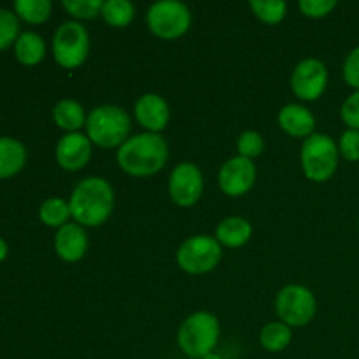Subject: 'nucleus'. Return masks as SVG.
<instances>
[{
    "label": "nucleus",
    "mask_w": 359,
    "mask_h": 359,
    "mask_svg": "<svg viewBox=\"0 0 359 359\" xmlns=\"http://www.w3.org/2000/svg\"><path fill=\"white\" fill-rule=\"evenodd\" d=\"M70 216L83 228L104 224L114 209V191L104 177H86L74 188L69 200Z\"/></svg>",
    "instance_id": "obj_1"
},
{
    "label": "nucleus",
    "mask_w": 359,
    "mask_h": 359,
    "mask_svg": "<svg viewBox=\"0 0 359 359\" xmlns=\"http://www.w3.org/2000/svg\"><path fill=\"white\" fill-rule=\"evenodd\" d=\"M118 165L133 177H149L167 165L168 146L160 133L133 135L118 149Z\"/></svg>",
    "instance_id": "obj_2"
},
{
    "label": "nucleus",
    "mask_w": 359,
    "mask_h": 359,
    "mask_svg": "<svg viewBox=\"0 0 359 359\" xmlns=\"http://www.w3.org/2000/svg\"><path fill=\"white\" fill-rule=\"evenodd\" d=\"M132 119L118 105H100L88 114L86 135L91 144L111 149L121 147L128 140Z\"/></svg>",
    "instance_id": "obj_3"
},
{
    "label": "nucleus",
    "mask_w": 359,
    "mask_h": 359,
    "mask_svg": "<svg viewBox=\"0 0 359 359\" xmlns=\"http://www.w3.org/2000/svg\"><path fill=\"white\" fill-rule=\"evenodd\" d=\"M219 321L210 312H195L182 321L177 332V344L186 356L200 359L214 353L219 342Z\"/></svg>",
    "instance_id": "obj_4"
},
{
    "label": "nucleus",
    "mask_w": 359,
    "mask_h": 359,
    "mask_svg": "<svg viewBox=\"0 0 359 359\" xmlns=\"http://www.w3.org/2000/svg\"><path fill=\"white\" fill-rule=\"evenodd\" d=\"M339 144L326 133H312L302 146L300 161L305 177L312 182H325L339 167Z\"/></svg>",
    "instance_id": "obj_5"
},
{
    "label": "nucleus",
    "mask_w": 359,
    "mask_h": 359,
    "mask_svg": "<svg viewBox=\"0 0 359 359\" xmlns=\"http://www.w3.org/2000/svg\"><path fill=\"white\" fill-rule=\"evenodd\" d=\"M175 258H177V265L186 273L202 276V273L212 272L219 265L223 258V245L216 241V237L195 235L182 242Z\"/></svg>",
    "instance_id": "obj_6"
},
{
    "label": "nucleus",
    "mask_w": 359,
    "mask_h": 359,
    "mask_svg": "<svg viewBox=\"0 0 359 359\" xmlns=\"http://www.w3.org/2000/svg\"><path fill=\"white\" fill-rule=\"evenodd\" d=\"M146 21L156 37L174 41L182 37L191 27V13L188 6L177 0H160L147 9Z\"/></svg>",
    "instance_id": "obj_7"
},
{
    "label": "nucleus",
    "mask_w": 359,
    "mask_h": 359,
    "mask_svg": "<svg viewBox=\"0 0 359 359\" xmlns=\"http://www.w3.org/2000/svg\"><path fill=\"white\" fill-rule=\"evenodd\" d=\"M53 55L63 69H77L90 55V35L79 21H65L53 35Z\"/></svg>",
    "instance_id": "obj_8"
},
{
    "label": "nucleus",
    "mask_w": 359,
    "mask_h": 359,
    "mask_svg": "<svg viewBox=\"0 0 359 359\" xmlns=\"http://www.w3.org/2000/svg\"><path fill=\"white\" fill-rule=\"evenodd\" d=\"M316 297L309 287L302 284H290L279 291L276 298V312L284 325L305 326L316 316Z\"/></svg>",
    "instance_id": "obj_9"
},
{
    "label": "nucleus",
    "mask_w": 359,
    "mask_h": 359,
    "mask_svg": "<svg viewBox=\"0 0 359 359\" xmlns=\"http://www.w3.org/2000/svg\"><path fill=\"white\" fill-rule=\"evenodd\" d=\"M328 86V69L318 58H305L294 67L291 76V88L298 98L314 102L325 93Z\"/></svg>",
    "instance_id": "obj_10"
},
{
    "label": "nucleus",
    "mask_w": 359,
    "mask_h": 359,
    "mask_svg": "<svg viewBox=\"0 0 359 359\" xmlns=\"http://www.w3.org/2000/svg\"><path fill=\"white\" fill-rule=\"evenodd\" d=\"M168 193L179 207H191L203 193V175L195 163H179L168 179Z\"/></svg>",
    "instance_id": "obj_11"
},
{
    "label": "nucleus",
    "mask_w": 359,
    "mask_h": 359,
    "mask_svg": "<svg viewBox=\"0 0 359 359\" xmlns=\"http://www.w3.org/2000/svg\"><path fill=\"white\" fill-rule=\"evenodd\" d=\"M256 181V165L248 158L235 156L230 158L217 174V182L224 195L242 196L255 186Z\"/></svg>",
    "instance_id": "obj_12"
},
{
    "label": "nucleus",
    "mask_w": 359,
    "mask_h": 359,
    "mask_svg": "<svg viewBox=\"0 0 359 359\" xmlns=\"http://www.w3.org/2000/svg\"><path fill=\"white\" fill-rule=\"evenodd\" d=\"M55 156L63 170H81L86 167L91 158V140L81 132L65 133L56 144Z\"/></svg>",
    "instance_id": "obj_13"
},
{
    "label": "nucleus",
    "mask_w": 359,
    "mask_h": 359,
    "mask_svg": "<svg viewBox=\"0 0 359 359\" xmlns=\"http://www.w3.org/2000/svg\"><path fill=\"white\" fill-rule=\"evenodd\" d=\"M135 118L140 126L151 133H160L167 128L170 109L167 100L158 93H146L135 102Z\"/></svg>",
    "instance_id": "obj_14"
},
{
    "label": "nucleus",
    "mask_w": 359,
    "mask_h": 359,
    "mask_svg": "<svg viewBox=\"0 0 359 359\" xmlns=\"http://www.w3.org/2000/svg\"><path fill=\"white\" fill-rule=\"evenodd\" d=\"M55 251L63 262L76 263L86 255L88 251V233L81 224L67 223L65 226L56 231Z\"/></svg>",
    "instance_id": "obj_15"
},
{
    "label": "nucleus",
    "mask_w": 359,
    "mask_h": 359,
    "mask_svg": "<svg viewBox=\"0 0 359 359\" xmlns=\"http://www.w3.org/2000/svg\"><path fill=\"white\" fill-rule=\"evenodd\" d=\"M279 126L287 135L309 139L314 133L316 118L305 105L287 104L279 112Z\"/></svg>",
    "instance_id": "obj_16"
},
{
    "label": "nucleus",
    "mask_w": 359,
    "mask_h": 359,
    "mask_svg": "<svg viewBox=\"0 0 359 359\" xmlns=\"http://www.w3.org/2000/svg\"><path fill=\"white\" fill-rule=\"evenodd\" d=\"M252 226L244 217H226L216 228V241L224 248L237 249L251 241Z\"/></svg>",
    "instance_id": "obj_17"
},
{
    "label": "nucleus",
    "mask_w": 359,
    "mask_h": 359,
    "mask_svg": "<svg viewBox=\"0 0 359 359\" xmlns=\"http://www.w3.org/2000/svg\"><path fill=\"white\" fill-rule=\"evenodd\" d=\"M53 119L67 133H74L86 126L88 116L79 102L72 98H63L53 109Z\"/></svg>",
    "instance_id": "obj_18"
},
{
    "label": "nucleus",
    "mask_w": 359,
    "mask_h": 359,
    "mask_svg": "<svg viewBox=\"0 0 359 359\" xmlns=\"http://www.w3.org/2000/svg\"><path fill=\"white\" fill-rule=\"evenodd\" d=\"M27 149L13 137H0V179L11 177L23 168Z\"/></svg>",
    "instance_id": "obj_19"
},
{
    "label": "nucleus",
    "mask_w": 359,
    "mask_h": 359,
    "mask_svg": "<svg viewBox=\"0 0 359 359\" xmlns=\"http://www.w3.org/2000/svg\"><path fill=\"white\" fill-rule=\"evenodd\" d=\"M14 53L23 65H37L46 55L44 39L35 32H23L14 42Z\"/></svg>",
    "instance_id": "obj_20"
},
{
    "label": "nucleus",
    "mask_w": 359,
    "mask_h": 359,
    "mask_svg": "<svg viewBox=\"0 0 359 359\" xmlns=\"http://www.w3.org/2000/svg\"><path fill=\"white\" fill-rule=\"evenodd\" d=\"M293 333L287 325L280 323H269L259 332V344L269 353H280L291 344Z\"/></svg>",
    "instance_id": "obj_21"
},
{
    "label": "nucleus",
    "mask_w": 359,
    "mask_h": 359,
    "mask_svg": "<svg viewBox=\"0 0 359 359\" xmlns=\"http://www.w3.org/2000/svg\"><path fill=\"white\" fill-rule=\"evenodd\" d=\"M102 18L109 27L125 28L135 18V6L130 0H105Z\"/></svg>",
    "instance_id": "obj_22"
},
{
    "label": "nucleus",
    "mask_w": 359,
    "mask_h": 359,
    "mask_svg": "<svg viewBox=\"0 0 359 359\" xmlns=\"http://www.w3.org/2000/svg\"><path fill=\"white\" fill-rule=\"evenodd\" d=\"M39 217L49 228H62L69 223L70 205L63 198H49L39 209Z\"/></svg>",
    "instance_id": "obj_23"
},
{
    "label": "nucleus",
    "mask_w": 359,
    "mask_h": 359,
    "mask_svg": "<svg viewBox=\"0 0 359 359\" xmlns=\"http://www.w3.org/2000/svg\"><path fill=\"white\" fill-rule=\"evenodd\" d=\"M53 4L49 0H16L14 11L28 23H44L51 16Z\"/></svg>",
    "instance_id": "obj_24"
},
{
    "label": "nucleus",
    "mask_w": 359,
    "mask_h": 359,
    "mask_svg": "<svg viewBox=\"0 0 359 359\" xmlns=\"http://www.w3.org/2000/svg\"><path fill=\"white\" fill-rule=\"evenodd\" d=\"M249 7L259 21L269 25L280 23L287 13V4L283 0H251Z\"/></svg>",
    "instance_id": "obj_25"
},
{
    "label": "nucleus",
    "mask_w": 359,
    "mask_h": 359,
    "mask_svg": "<svg viewBox=\"0 0 359 359\" xmlns=\"http://www.w3.org/2000/svg\"><path fill=\"white\" fill-rule=\"evenodd\" d=\"M63 7L77 20H95L102 16V0H63Z\"/></svg>",
    "instance_id": "obj_26"
},
{
    "label": "nucleus",
    "mask_w": 359,
    "mask_h": 359,
    "mask_svg": "<svg viewBox=\"0 0 359 359\" xmlns=\"http://www.w3.org/2000/svg\"><path fill=\"white\" fill-rule=\"evenodd\" d=\"M263 149H265V140H263L262 133L255 132V130H245L241 133L237 140L238 156L255 160L263 153Z\"/></svg>",
    "instance_id": "obj_27"
},
{
    "label": "nucleus",
    "mask_w": 359,
    "mask_h": 359,
    "mask_svg": "<svg viewBox=\"0 0 359 359\" xmlns=\"http://www.w3.org/2000/svg\"><path fill=\"white\" fill-rule=\"evenodd\" d=\"M20 37L18 14L9 9H0V49H6Z\"/></svg>",
    "instance_id": "obj_28"
},
{
    "label": "nucleus",
    "mask_w": 359,
    "mask_h": 359,
    "mask_svg": "<svg viewBox=\"0 0 359 359\" xmlns=\"http://www.w3.org/2000/svg\"><path fill=\"white\" fill-rule=\"evenodd\" d=\"M339 153L344 160L359 161V130L347 128L339 140Z\"/></svg>",
    "instance_id": "obj_29"
},
{
    "label": "nucleus",
    "mask_w": 359,
    "mask_h": 359,
    "mask_svg": "<svg viewBox=\"0 0 359 359\" xmlns=\"http://www.w3.org/2000/svg\"><path fill=\"white\" fill-rule=\"evenodd\" d=\"M302 14L307 18H325L337 7L335 0H302L298 4Z\"/></svg>",
    "instance_id": "obj_30"
},
{
    "label": "nucleus",
    "mask_w": 359,
    "mask_h": 359,
    "mask_svg": "<svg viewBox=\"0 0 359 359\" xmlns=\"http://www.w3.org/2000/svg\"><path fill=\"white\" fill-rule=\"evenodd\" d=\"M340 116L349 128L359 130V90L346 98L340 109Z\"/></svg>",
    "instance_id": "obj_31"
},
{
    "label": "nucleus",
    "mask_w": 359,
    "mask_h": 359,
    "mask_svg": "<svg viewBox=\"0 0 359 359\" xmlns=\"http://www.w3.org/2000/svg\"><path fill=\"white\" fill-rule=\"evenodd\" d=\"M342 72L346 83L354 90H359V46L347 55Z\"/></svg>",
    "instance_id": "obj_32"
},
{
    "label": "nucleus",
    "mask_w": 359,
    "mask_h": 359,
    "mask_svg": "<svg viewBox=\"0 0 359 359\" xmlns=\"http://www.w3.org/2000/svg\"><path fill=\"white\" fill-rule=\"evenodd\" d=\"M6 256H7V244H6V241H4V238H0V262H2Z\"/></svg>",
    "instance_id": "obj_33"
},
{
    "label": "nucleus",
    "mask_w": 359,
    "mask_h": 359,
    "mask_svg": "<svg viewBox=\"0 0 359 359\" xmlns=\"http://www.w3.org/2000/svg\"><path fill=\"white\" fill-rule=\"evenodd\" d=\"M200 359H223V358H221L217 353H210V354H207V356H203V358H200Z\"/></svg>",
    "instance_id": "obj_34"
}]
</instances>
